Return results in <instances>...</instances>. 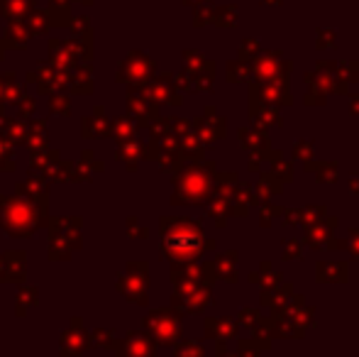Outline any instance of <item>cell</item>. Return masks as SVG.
Returning <instances> with one entry per match:
<instances>
[{"mask_svg": "<svg viewBox=\"0 0 359 357\" xmlns=\"http://www.w3.org/2000/svg\"><path fill=\"white\" fill-rule=\"evenodd\" d=\"M213 20L220 27H235L237 25V8L230 5V8H217L213 10Z\"/></svg>", "mask_w": 359, "mask_h": 357, "instance_id": "6da1fadb", "label": "cell"}, {"mask_svg": "<svg viewBox=\"0 0 359 357\" xmlns=\"http://www.w3.org/2000/svg\"><path fill=\"white\" fill-rule=\"evenodd\" d=\"M262 3H264V5L266 3H269V5H281V0H262Z\"/></svg>", "mask_w": 359, "mask_h": 357, "instance_id": "3957f363", "label": "cell"}, {"mask_svg": "<svg viewBox=\"0 0 359 357\" xmlns=\"http://www.w3.org/2000/svg\"><path fill=\"white\" fill-rule=\"evenodd\" d=\"M318 47H335V29H318Z\"/></svg>", "mask_w": 359, "mask_h": 357, "instance_id": "7a4b0ae2", "label": "cell"}, {"mask_svg": "<svg viewBox=\"0 0 359 357\" xmlns=\"http://www.w3.org/2000/svg\"><path fill=\"white\" fill-rule=\"evenodd\" d=\"M186 3H189V0H186Z\"/></svg>", "mask_w": 359, "mask_h": 357, "instance_id": "277c9868", "label": "cell"}]
</instances>
